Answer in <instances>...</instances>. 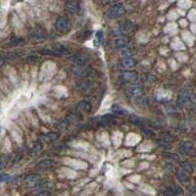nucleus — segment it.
Listing matches in <instances>:
<instances>
[{
    "mask_svg": "<svg viewBox=\"0 0 196 196\" xmlns=\"http://www.w3.org/2000/svg\"><path fill=\"white\" fill-rule=\"evenodd\" d=\"M54 165V162L51 159H44L42 161H39L36 164V168L40 169V170H45V169H49Z\"/></svg>",
    "mask_w": 196,
    "mask_h": 196,
    "instance_id": "14",
    "label": "nucleus"
},
{
    "mask_svg": "<svg viewBox=\"0 0 196 196\" xmlns=\"http://www.w3.org/2000/svg\"><path fill=\"white\" fill-rule=\"evenodd\" d=\"M35 196H50V192L49 191H42V192H39L38 194H36Z\"/></svg>",
    "mask_w": 196,
    "mask_h": 196,
    "instance_id": "35",
    "label": "nucleus"
},
{
    "mask_svg": "<svg viewBox=\"0 0 196 196\" xmlns=\"http://www.w3.org/2000/svg\"><path fill=\"white\" fill-rule=\"evenodd\" d=\"M55 28L61 33H68L71 29V22L67 17H59L55 22Z\"/></svg>",
    "mask_w": 196,
    "mask_h": 196,
    "instance_id": "3",
    "label": "nucleus"
},
{
    "mask_svg": "<svg viewBox=\"0 0 196 196\" xmlns=\"http://www.w3.org/2000/svg\"><path fill=\"white\" fill-rule=\"evenodd\" d=\"M77 112H82V113H89L91 111V103L89 101H81L76 107Z\"/></svg>",
    "mask_w": 196,
    "mask_h": 196,
    "instance_id": "12",
    "label": "nucleus"
},
{
    "mask_svg": "<svg viewBox=\"0 0 196 196\" xmlns=\"http://www.w3.org/2000/svg\"><path fill=\"white\" fill-rule=\"evenodd\" d=\"M99 124H106V125H111L115 124L114 117L112 115H105L103 117H101L99 119Z\"/></svg>",
    "mask_w": 196,
    "mask_h": 196,
    "instance_id": "17",
    "label": "nucleus"
},
{
    "mask_svg": "<svg viewBox=\"0 0 196 196\" xmlns=\"http://www.w3.org/2000/svg\"><path fill=\"white\" fill-rule=\"evenodd\" d=\"M40 178H41L40 176L37 174L29 175L24 178V184H25L27 187H34L39 183Z\"/></svg>",
    "mask_w": 196,
    "mask_h": 196,
    "instance_id": "8",
    "label": "nucleus"
},
{
    "mask_svg": "<svg viewBox=\"0 0 196 196\" xmlns=\"http://www.w3.org/2000/svg\"><path fill=\"white\" fill-rule=\"evenodd\" d=\"M177 177H178V179L180 180V182H182L183 183H184V184H187L188 182H189L188 176L185 174V172H179L178 174H177Z\"/></svg>",
    "mask_w": 196,
    "mask_h": 196,
    "instance_id": "25",
    "label": "nucleus"
},
{
    "mask_svg": "<svg viewBox=\"0 0 196 196\" xmlns=\"http://www.w3.org/2000/svg\"><path fill=\"white\" fill-rule=\"evenodd\" d=\"M10 179V176L8 174H0V183H4Z\"/></svg>",
    "mask_w": 196,
    "mask_h": 196,
    "instance_id": "32",
    "label": "nucleus"
},
{
    "mask_svg": "<svg viewBox=\"0 0 196 196\" xmlns=\"http://www.w3.org/2000/svg\"><path fill=\"white\" fill-rule=\"evenodd\" d=\"M124 12V7L122 4H115L112 7H110V9L107 12V17L109 19H117L120 16H122Z\"/></svg>",
    "mask_w": 196,
    "mask_h": 196,
    "instance_id": "4",
    "label": "nucleus"
},
{
    "mask_svg": "<svg viewBox=\"0 0 196 196\" xmlns=\"http://www.w3.org/2000/svg\"><path fill=\"white\" fill-rule=\"evenodd\" d=\"M135 29L136 28L135 26V24L127 21V22L123 23L122 25L119 26V28H118V30H119L118 31V34H124V35L129 34L130 33H133V30H135Z\"/></svg>",
    "mask_w": 196,
    "mask_h": 196,
    "instance_id": "7",
    "label": "nucleus"
},
{
    "mask_svg": "<svg viewBox=\"0 0 196 196\" xmlns=\"http://www.w3.org/2000/svg\"><path fill=\"white\" fill-rule=\"evenodd\" d=\"M39 53L44 54V55H49V56H60L59 54H57L55 51L50 50V49H41V50H39Z\"/></svg>",
    "mask_w": 196,
    "mask_h": 196,
    "instance_id": "29",
    "label": "nucleus"
},
{
    "mask_svg": "<svg viewBox=\"0 0 196 196\" xmlns=\"http://www.w3.org/2000/svg\"><path fill=\"white\" fill-rule=\"evenodd\" d=\"M172 195H174V192L171 189H166L163 192V196H172Z\"/></svg>",
    "mask_w": 196,
    "mask_h": 196,
    "instance_id": "34",
    "label": "nucleus"
},
{
    "mask_svg": "<svg viewBox=\"0 0 196 196\" xmlns=\"http://www.w3.org/2000/svg\"><path fill=\"white\" fill-rule=\"evenodd\" d=\"M42 148H43V145L41 143H35L33 147H31L30 149V153L33 154V155H36L38 154L39 152H40L42 150Z\"/></svg>",
    "mask_w": 196,
    "mask_h": 196,
    "instance_id": "23",
    "label": "nucleus"
},
{
    "mask_svg": "<svg viewBox=\"0 0 196 196\" xmlns=\"http://www.w3.org/2000/svg\"><path fill=\"white\" fill-rule=\"evenodd\" d=\"M53 51H55L57 54H59L60 56H61V55L68 54L67 48H66L64 45H62L60 43H55V44H53Z\"/></svg>",
    "mask_w": 196,
    "mask_h": 196,
    "instance_id": "18",
    "label": "nucleus"
},
{
    "mask_svg": "<svg viewBox=\"0 0 196 196\" xmlns=\"http://www.w3.org/2000/svg\"><path fill=\"white\" fill-rule=\"evenodd\" d=\"M121 54H122L123 58H132L133 55H135V50L130 48V47L127 46L121 50Z\"/></svg>",
    "mask_w": 196,
    "mask_h": 196,
    "instance_id": "19",
    "label": "nucleus"
},
{
    "mask_svg": "<svg viewBox=\"0 0 196 196\" xmlns=\"http://www.w3.org/2000/svg\"><path fill=\"white\" fill-rule=\"evenodd\" d=\"M182 148H183V151L186 155H190L193 152V144L190 141H185V142H183L182 145Z\"/></svg>",
    "mask_w": 196,
    "mask_h": 196,
    "instance_id": "20",
    "label": "nucleus"
},
{
    "mask_svg": "<svg viewBox=\"0 0 196 196\" xmlns=\"http://www.w3.org/2000/svg\"><path fill=\"white\" fill-rule=\"evenodd\" d=\"M10 160H11L10 155H2L0 157V170H3L4 168H6Z\"/></svg>",
    "mask_w": 196,
    "mask_h": 196,
    "instance_id": "21",
    "label": "nucleus"
},
{
    "mask_svg": "<svg viewBox=\"0 0 196 196\" xmlns=\"http://www.w3.org/2000/svg\"><path fill=\"white\" fill-rule=\"evenodd\" d=\"M102 42H103V33L99 30V31H97V33H96L95 37H94V44L98 46Z\"/></svg>",
    "mask_w": 196,
    "mask_h": 196,
    "instance_id": "24",
    "label": "nucleus"
},
{
    "mask_svg": "<svg viewBox=\"0 0 196 196\" xmlns=\"http://www.w3.org/2000/svg\"><path fill=\"white\" fill-rule=\"evenodd\" d=\"M10 42L13 46H20V45L25 43V39L20 38V37H12Z\"/></svg>",
    "mask_w": 196,
    "mask_h": 196,
    "instance_id": "26",
    "label": "nucleus"
},
{
    "mask_svg": "<svg viewBox=\"0 0 196 196\" xmlns=\"http://www.w3.org/2000/svg\"><path fill=\"white\" fill-rule=\"evenodd\" d=\"M112 111L114 113L118 114V115H124V114H128L129 113V111H127V110H125L124 108H123L120 105H117V104H115V105L112 106Z\"/></svg>",
    "mask_w": 196,
    "mask_h": 196,
    "instance_id": "22",
    "label": "nucleus"
},
{
    "mask_svg": "<svg viewBox=\"0 0 196 196\" xmlns=\"http://www.w3.org/2000/svg\"><path fill=\"white\" fill-rule=\"evenodd\" d=\"M172 192H174V194H183V190L179 185H177V186H175L174 189H172Z\"/></svg>",
    "mask_w": 196,
    "mask_h": 196,
    "instance_id": "33",
    "label": "nucleus"
},
{
    "mask_svg": "<svg viewBox=\"0 0 196 196\" xmlns=\"http://www.w3.org/2000/svg\"><path fill=\"white\" fill-rule=\"evenodd\" d=\"M163 156L164 157H168V158H171L172 160H176V161H178L179 160V157H178L177 154H172V153L165 152V153H163Z\"/></svg>",
    "mask_w": 196,
    "mask_h": 196,
    "instance_id": "30",
    "label": "nucleus"
},
{
    "mask_svg": "<svg viewBox=\"0 0 196 196\" xmlns=\"http://www.w3.org/2000/svg\"><path fill=\"white\" fill-rule=\"evenodd\" d=\"M183 168L187 172H193V166H192V164L190 162H188V161L183 162Z\"/></svg>",
    "mask_w": 196,
    "mask_h": 196,
    "instance_id": "28",
    "label": "nucleus"
},
{
    "mask_svg": "<svg viewBox=\"0 0 196 196\" xmlns=\"http://www.w3.org/2000/svg\"><path fill=\"white\" fill-rule=\"evenodd\" d=\"M142 130V132L144 133V135H146V136H150V137H152V136H154V132L151 130H149V129H146V128H142L141 129Z\"/></svg>",
    "mask_w": 196,
    "mask_h": 196,
    "instance_id": "31",
    "label": "nucleus"
},
{
    "mask_svg": "<svg viewBox=\"0 0 196 196\" xmlns=\"http://www.w3.org/2000/svg\"><path fill=\"white\" fill-rule=\"evenodd\" d=\"M121 78L125 82H135L138 80V74L135 71H127L121 75Z\"/></svg>",
    "mask_w": 196,
    "mask_h": 196,
    "instance_id": "9",
    "label": "nucleus"
},
{
    "mask_svg": "<svg viewBox=\"0 0 196 196\" xmlns=\"http://www.w3.org/2000/svg\"><path fill=\"white\" fill-rule=\"evenodd\" d=\"M72 73L80 77H93L96 74L95 70H93L92 68L78 66H74L72 68Z\"/></svg>",
    "mask_w": 196,
    "mask_h": 196,
    "instance_id": "2",
    "label": "nucleus"
},
{
    "mask_svg": "<svg viewBox=\"0 0 196 196\" xmlns=\"http://www.w3.org/2000/svg\"><path fill=\"white\" fill-rule=\"evenodd\" d=\"M129 43H130V38H129V36H125V35L118 36L113 40V46L115 47V48H122L123 49V48H124V47H127Z\"/></svg>",
    "mask_w": 196,
    "mask_h": 196,
    "instance_id": "10",
    "label": "nucleus"
},
{
    "mask_svg": "<svg viewBox=\"0 0 196 196\" xmlns=\"http://www.w3.org/2000/svg\"><path fill=\"white\" fill-rule=\"evenodd\" d=\"M59 137V133L57 132H49V133H45V135H41L40 138L42 141H47V142H51V141L56 140Z\"/></svg>",
    "mask_w": 196,
    "mask_h": 196,
    "instance_id": "16",
    "label": "nucleus"
},
{
    "mask_svg": "<svg viewBox=\"0 0 196 196\" xmlns=\"http://www.w3.org/2000/svg\"><path fill=\"white\" fill-rule=\"evenodd\" d=\"M92 82H89V81H81L77 83V89L80 90L81 92H83V93H87L91 90V88L93 87L92 86Z\"/></svg>",
    "mask_w": 196,
    "mask_h": 196,
    "instance_id": "11",
    "label": "nucleus"
},
{
    "mask_svg": "<svg viewBox=\"0 0 196 196\" xmlns=\"http://www.w3.org/2000/svg\"><path fill=\"white\" fill-rule=\"evenodd\" d=\"M120 65L123 69H133L137 65V61L133 58H123Z\"/></svg>",
    "mask_w": 196,
    "mask_h": 196,
    "instance_id": "13",
    "label": "nucleus"
},
{
    "mask_svg": "<svg viewBox=\"0 0 196 196\" xmlns=\"http://www.w3.org/2000/svg\"><path fill=\"white\" fill-rule=\"evenodd\" d=\"M81 9V3L75 0H69L65 3V11L69 15H75Z\"/></svg>",
    "mask_w": 196,
    "mask_h": 196,
    "instance_id": "5",
    "label": "nucleus"
},
{
    "mask_svg": "<svg viewBox=\"0 0 196 196\" xmlns=\"http://www.w3.org/2000/svg\"><path fill=\"white\" fill-rule=\"evenodd\" d=\"M128 94H129L130 97L136 99V98L143 95V94H144V89L142 87V85L135 84V85L130 86V87L128 88Z\"/></svg>",
    "mask_w": 196,
    "mask_h": 196,
    "instance_id": "6",
    "label": "nucleus"
},
{
    "mask_svg": "<svg viewBox=\"0 0 196 196\" xmlns=\"http://www.w3.org/2000/svg\"><path fill=\"white\" fill-rule=\"evenodd\" d=\"M130 122L131 124H135V125H139V127L143 124L142 119H140L139 117H136V116L131 117L130 119Z\"/></svg>",
    "mask_w": 196,
    "mask_h": 196,
    "instance_id": "27",
    "label": "nucleus"
},
{
    "mask_svg": "<svg viewBox=\"0 0 196 196\" xmlns=\"http://www.w3.org/2000/svg\"><path fill=\"white\" fill-rule=\"evenodd\" d=\"M177 102L179 104L182 105H191L193 102H192V99L190 98L189 95H187V94H180V95H178L177 97Z\"/></svg>",
    "mask_w": 196,
    "mask_h": 196,
    "instance_id": "15",
    "label": "nucleus"
},
{
    "mask_svg": "<svg viewBox=\"0 0 196 196\" xmlns=\"http://www.w3.org/2000/svg\"><path fill=\"white\" fill-rule=\"evenodd\" d=\"M68 61L73 63L78 67H86V65L90 62V58L87 54L83 53H75L68 57Z\"/></svg>",
    "mask_w": 196,
    "mask_h": 196,
    "instance_id": "1",
    "label": "nucleus"
}]
</instances>
